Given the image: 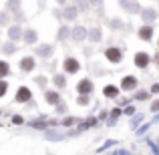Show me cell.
I'll return each instance as SVG.
<instances>
[{
    "mask_svg": "<svg viewBox=\"0 0 159 155\" xmlns=\"http://www.w3.org/2000/svg\"><path fill=\"white\" fill-rule=\"evenodd\" d=\"M30 99H32V93H30L28 87H20V89L16 91V97H14L16 103H26V101H30Z\"/></svg>",
    "mask_w": 159,
    "mask_h": 155,
    "instance_id": "1",
    "label": "cell"
},
{
    "mask_svg": "<svg viewBox=\"0 0 159 155\" xmlns=\"http://www.w3.org/2000/svg\"><path fill=\"white\" fill-rule=\"evenodd\" d=\"M62 69H65L66 73L73 75V73H77V71L81 69V65H79L77 58H70V57H69V58H65V62H62Z\"/></svg>",
    "mask_w": 159,
    "mask_h": 155,
    "instance_id": "2",
    "label": "cell"
},
{
    "mask_svg": "<svg viewBox=\"0 0 159 155\" xmlns=\"http://www.w3.org/2000/svg\"><path fill=\"white\" fill-rule=\"evenodd\" d=\"M119 4H121V6H123L127 12H131V14H137V12H141L139 4H137L135 0H119Z\"/></svg>",
    "mask_w": 159,
    "mask_h": 155,
    "instance_id": "3",
    "label": "cell"
},
{
    "mask_svg": "<svg viewBox=\"0 0 159 155\" xmlns=\"http://www.w3.org/2000/svg\"><path fill=\"white\" fill-rule=\"evenodd\" d=\"M105 57L109 58L111 62H121V58H123V54H121L119 48H115V47H111V48H107L105 51Z\"/></svg>",
    "mask_w": 159,
    "mask_h": 155,
    "instance_id": "4",
    "label": "cell"
},
{
    "mask_svg": "<svg viewBox=\"0 0 159 155\" xmlns=\"http://www.w3.org/2000/svg\"><path fill=\"white\" fill-rule=\"evenodd\" d=\"M77 91H79V95H89L91 91H93V83H91L89 79H83L77 85Z\"/></svg>",
    "mask_w": 159,
    "mask_h": 155,
    "instance_id": "5",
    "label": "cell"
},
{
    "mask_svg": "<svg viewBox=\"0 0 159 155\" xmlns=\"http://www.w3.org/2000/svg\"><path fill=\"white\" fill-rule=\"evenodd\" d=\"M73 39L75 40H85V39H89V30H87L85 26H75L73 28Z\"/></svg>",
    "mask_w": 159,
    "mask_h": 155,
    "instance_id": "6",
    "label": "cell"
},
{
    "mask_svg": "<svg viewBox=\"0 0 159 155\" xmlns=\"http://www.w3.org/2000/svg\"><path fill=\"white\" fill-rule=\"evenodd\" d=\"M135 65L139 66V69H147V65H149V54L147 52H137L135 54Z\"/></svg>",
    "mask_w": 159,
    "mask_h": 155,
    "instance_id": "7",
    "label": "cell"
},
{
    "mask_svg": "<svg viewBox=\"0 0 159 155\" xmlns=\"http://www.w3.org/2000/svg\"><path fill=\"white\" fill-rule=\"evenodd\" d=\"M137 87V79L135 77H125L123 81H121V89L123 91H133Z\"/></svg>",
    "mask_w": 159,
    "mask_h": 155,
    "instance_id": "8",
    "label": "cell"
},
{
    "mask_svg": "<svg viewBox=\"0 0 159 155\" xmlns=\"http://www.w3.org/2000/svg\"><path fill=\"white\" fill-rule=\"evenodd\" d=\"M34 65H36V62H34V58H32V57H24L22 61H20V69H22L24 73H30V71L34 69Z\"/></svg>",
    "mask_w": 159,
    "mask_h": 155,
    "instance_id": "9",
    "label": "cell"
},
{
    "mask_svg": "<svg viewBox=\"0 0 159 155\" xmlns=\"http://www.w3.org/2000/svg\"><path fill=\"white\" fill-rule=\"evenodd\" d=\"M141 18H143L145 22H153V20L157 18V12L153 10V8H143V10H141Z\"/></svg>",
    "mask_w": 159,
    "mask_h": 155,
    "instance_id": "10",
    "label": "cell"
},
{
    "mask_svg": "<svg viewBox=\"0 0 159 155\" xmlns=\"http://www.w3.org/2000/svg\"><path fill=\"white\" fill-rule=\"evenodd\" d=\"M151 36H153V28L149 26V24H143V26L139 28V39H143V40H151Z\"/></svg>",
    "mask_w": 159,
    "mask_h": 155,
    "instance_id": "11",
    "label": "cell"
},
{
    "mask_svg": "<svg viewBox=\"0 0 159 155\" xmlns=\"http://www.w3.org/2000/svg\"><path fill=\"white\" fill-rule=\"evenodd\" d=\"M77 12H79L77 6H65L62 16H65V20H75V18H77Z\"/></svg>",
    "mask_w": 159,
    "mask_h": 155,
    "instance_id": "12",
    "label": "cell"
},
{
    "mask_svg": "<svg viewBox=\"0 0 159 155\" xmlns=\"http://www.w3.org/2000/svg\"><path fill=\"white\" fill-rule=\"evenodd\" d=\"M8 39H10V40H20V39H24L20 26H10V28H8Z\"/></svg>",
    "mask_w": 159,
    "mask_h": 155,
    "instance_id": "13",
    "label": "cell"
},
{
    "mask_svg": "<svg viewBox=\"0 0 159 155\" xmlns=\"http://www.w3.org/2000/svg\"><path fill=\"white\" fill-rule=\"evenodd\" d=\"M44 99H47L48 105H58V101H61L57 91H47V93H44Z\"/></svg>",
    "mask_w": 159,
    "mask_h": 155,
    "instance_id": "14",
    "label": "cell"
},
{
    "mask_svg": "<svg viewBox=\"0 0 159 155\" xmlns=\"http://www.w3.org/2000/svg\"><path fill=\"white\" fill-rule=\"evenodd\" d=\"M36 52H39L40 57H44V58L51 57V54H52V44H40V47L36 48Z\"/></svg>",
    "mask_w": 159,
    "mask_h": 155,
    "instance_id": "15",
    "label": "cell"
},
{
    "mask_svg": "<svg viewBox=\"0 0 159 155\" xmlns=\"http://www.w3.org/2000/svg\"><path fill=\"white\" fill-rule=\"evenodd\" d=\"M24 43H28V44L36 43V30H32V28H28V30L24 32Z\"/></svg>",
    "mask_w": 159,
    "mask_h": 155,
    "instance_id": "16",
    "label": "cell"
},
{
    "mask_svg": "<svg viewBox=\"0 0 159 155\" xmlns=\"http://www.w3.org/2000/svg\"><path fill=\"white\" fill-rule=\"evenodd\" d=\"M89 40L91 43H99V40H101V30H99V28L89 30Z\"/></svg>",
    "mask_w": 159,
    "mask_h": 155,
    "instance_id": "17",
    "label": "cell"
},
{
    "mask_svg": "<svg viewBox=\"0 0 159 155\" xmlns=\"http://www.w3.org/2000/svg\"><path fill=\"white\" fill-rule=\"evenodd\" d=\"M103 93H105V97H117V95H119V89H117V87H105V89H103Z\"/></svg>",
    "mask_w": 159,
    "mask_h": 155,
    "instance_id": "18",
    "label": "cell"
},
{
    "mask_svg": "<svg viewBox=\"0 0 159 155\" xmlns=\"http://www.w3.org/2000/svg\"><path fill=\"white\" fill-rule=\"evenodd\" d=\"M44 137H47V139H51V141H61V139H65L62 135H57V131H52V129H51V131L47 129V133H44Z\"/></svg>",
    "mask_w": 159,
    "mask_h": 155,
    "instance_id": "19",
    "label": "cell"
},
{
    "mask_svg": "<svg viewBox=\"0 0 159 155\" xmlns=\"http://www.w3.org/2000/svg\"><path fill=\"white\" fill-rule=\"evenodd\" d=\"M52 83L58 87V89H62V87L66 85V79H65V75H57V77L52 79Z\"/></svg>",
    "mask_w": 159,
    "mask_h": 155,
    "instance_id": "20",
    "label": "cell"
},
{
    "mask_svg": "<svg viewBox=\"0 0 159 155\" xmlns=\"http://www.w3.org/2000/svg\"><path fill=\"white\" fill-rule=\"evenodd\" d=\"M2 51L6 52V54H12L16 51V47H14V40H8V43H4V47H2Z\"/></svg>",
    "mask_w": 159,
    "mask_h": 155,
    "instance_id": "21",
    "label": "cell"
},
{
    "mask_svg": "<svg viewBox=\"0 0 159 155\" xmlns=\"http://www.w3.org/2000/svg\"><path fill=\"white\" fill-rule=\"evenodd\" d=\"M69 34H70L69 28H66V26H61V28H58V36H57V39H58V40H65Z\"/></svg>",
    "mask_w": 159,
    "mask_h": 155,
    "instance_id": "22",
    "label": "cell"
},
{
    "mask_svg": "<svg viewBox=\"0 0 159 155\" xmlns=\"http://www.w3.org/2000/svg\"><path fill=\"white\" fill-rule=\"evenodd\" d=\"M135 99H137V101H147V99H149V91H137Z\"/></svg>",
    "mask_w": 159,
    "mask_h": 155,
    "instance_id": "23",
    "label": "cell"
},
{
    "mask_svg": "<svg viewBox=\"0 0 159 155\" xmlns=\"http://www.w3.org/2000/svg\"><path fill=\"white\" fill-rule=\"evenodd\" d=\"M30 127H34V129H44V127H47V121H44V119H40V121H32Z\"/></svg>",
    "mask_w": 159,
    "mask_h": 155,
    "instance_id": "24",
    "label": "cell"
},
{
    "mask_svg": "<svg viewBox=\"0 0 159 155\" xmlns=\"http://www.w3.org/2000/svg\"><path fill=\"white\" fill-rule=\"evenodd\" d=\"M89 4H91V2H87V0H77V8H79L81 12H85L87 8H89Z\"/></svg>",
    "mask_w": 159,
    "mask_h": 155,
    "instance_id": "25",
    "label": "cell"
},
{
    "mask_svg": "<svg viewBox=\"0 0 159 155\" xmlns=\"http://www.w3.org/2000/svg\"><path fill=\"white\" fill-rule=\"evenodd\" d=\"M18 6H20V0H10V2L6 4L8 10H18Z\"/></svg>",
    "mask_w": 159,
    "mask_h": 155,
    "instance_id": "26",
    "label": "cell"
},
{
    "mask_svg": "<svg viewBox=\"0 0 159 155\" xmlns=\"http://www.w3.org/2000/svg\"><path fill=\"white\" fill-rule=\"evenodd\" d=\"M109 26H111V28H123V22H121L119 18H113L111 22H109Z\"/></svg>",
    "mask_w": 159,
    "mask_h": 155,
    "instance_id": "27",
    "label": "cell"
},
{
    "mask_svg": "<svg viewBox=\"0 0 159 155\" xmlns=\"http://www.w3.org/2000/svg\"><path fill=\"white\" fill-rule=\"evenodd\" d=\"M77 103H79V105H83V107H87V105H89V97H87V95H79Z\"/></svg>",
    "mask_w": 159,
    "mask_h": 155,
    "instance_id": "28",
    "label": "cell"
},
{
    "mask_svg": "<svg viewBox=\"0 0 159 155\" xmlns=\"http://www.w3.org/2000/svg\"><path fill=\"white\" fill-rule=\"evenodd\" d=\"M143 119H145L143 115H135V117H133V121H131V125H133V127L137 129V125H139V123H141V121H143Z\"/></svg>",
    "mask_w": 159,
    "mask_h": 155,
    "instance_id": "29",
    "label": "cell"
},
{
    "mask_svg": "<svg viewBox=\"0 0 159 155\" xmlns=\"http://www.w3.org/2000/svg\"><path fill=\"white\" fill-rule=\"evenodd\" d=\"M6 89H8V83L2 81V83H0V97H4V95H6Z\"/></svg>",
    "mask_w": 159,
    "mask_h": 155,
    "instance_id": "30",
    "label": "cell"
},
{
    "mask_svg": "<svg viewBox=\"0 0 159 155\" xmlns=\"http://www.w3.org/2000/svg\"><path fill=\"white\" fill-rule=\"evenodd\" d=\"M0 75H2V77L8 75V65H6V62H0Z\"/></svg>",
    "mask_w": 159,
    "mask_h": 155,
    "instance_id": "31",
    "label": "cell"
},
{
    "mask_svg": "<svg viewBox=\"0 0 159 155\" xmlns=\"http://www.w3.org/2000/svg\"><path fill=\"white\" fill-rule=\"evenodd\" d=\"M62 125H65V127H70V125H75V117H66V119H62Z\"/></svg>",
    "mask_w": 159,
    "mask_h": 155,
    "instance_id": "32",
    "label": "cell"
},
{
    "mask_svg": "<svg viewBox=\"0 0 159 155\" xmlns=\"http://www.w3.org/2000/svg\"><path fill=\"white\" fill-rule=\"evenodd\" d=\"M111 145H115V141L109 139V141H105V145H103V147H99V149H97V151H107V149L111 147Z\"/></svg>",
    "mask_w": 159,
    "mask_h": 155,
    "instance_id": "33",
    "label": "cell"
},
{
    "mask_svg": "<svg viewBox=\"0 0 159 155\" xmlns=\"http://www.w3.org/2000/svg\"><path fill=\"white\" fill-rule=\"evenodd\" d=\"M22 117H20V115H14V117H12V123H14V125H20V123H22Z\"/></svg>",
    "mask_w": 159,
    "mask_h": 155,
    "instance_id": "34",
    "label": "cell"
},
{
    "mask_svg": "<svg viewBox=\"0 0 159 155\" xmlns=\"http://www.w3.org/2000/svg\"><path fill=\"white\" fill-rule=\"evenodd\" d=\"M111 155H129V151L127 149H117V151H113Z\"/></svg>",
    "mask_w": 159,
    "mask_h": 155,
    "instance_id": "35",
    "label": "cell"
},
{
    "mask_svg": "<svg viewBox=\"0 0 159 155\" xmlns=\"http://www.w3.org/2000/svg\"><path fill=\"white\" fill-rule=\"evenodd\" d=\"M151 111L153 113H159V101H153L151 103Z\"/></svg>",
    "mask_w": 159,
    "mask_h": 155,
    "instance_id": "36",
    "label": "cell"
},
{
    "mask_svg": "<svg viewBox=\"0 0 159 155\" xmlns=\"http://www.w3.org/2000/svg\"><path fill=\"white\" fill-rule=\"evenodd\" d=\"M125 115H135V109H133V107H127V109H125Z\"/></svg>",
    "mask_w": 159,
    "mask_h": 155,
    "instance_id": "37",
    "label": "cell"
},
{
    "mask_svg": "<svg viewBox=\"0 0 159 155\" xmlns=\"http://www.w3.org/2000/svg\"><path fill=\"white\" fill-rule=\"evenodd\" d=\"M8 22V16H6V12H4L2 16H0V24H6Z\"/></svg>",
    "mask_w": 159,
    "mask_h": 155,
    "instance_id": "38",
    "label": "cell"
},
{
    "mask_svg": "<svg viewBox=\"0 0 159 155\" xmlns=\"http://www.w3.org/2000/svg\"><path fill=\"white\" fill-rule=\"evenodd\" d=\"M151 93H159V83H157V85H153V87H151Z\"/></svg>",
    "mask_w": 159,
    "mask_h": 155,
    "instance_id": "39",
    "label": "cell"
},
{
    "mask_svg": "<svg viewBox=\"0 0 159 155\" xmlns=\"http://www.w3.org/2000/svg\"><path fill=\"white\" fill-rule=\"evenodd\" d=\"M89 2H91V4H93V6H99V4H101V2H103V0H89Z\"/></svg>",
    "mask_w": 159,
    "mask_h": 155,
    "instance_id": "40",
    "label": "cell"
},
{
    "mask_svg": "<svg viewBox=\"0 0 159 155\" xmlns=\"http://www.w3.org/2000/svg\"><path fill=\"white\" fill-rule=\"evenodd\" d=\"M151 123H159V113H157V115H155V119H153Z\"/></svg>",
    "mask_w": 159,
    "mask_h": 155,
    "instance_id": "41",
    "label": "cell"
},
{
    "mask_svg": "<svg viewBox=\"0 0 159 155\" xmlns=\"http://www.w3.org/2000/svg\"><path fill=\"white\" fill-rule=\"evenodd\" d=\"M57 2H58V4H62V6H65V2H66V0H57Z\"/></svg>",
    "mask_w": 159,
    "mask_h": 155,
    "instance_id": "42",
    "label": "cell"
},
{
    "mask_svg": "<svg viewBox=\"0 0 159 155\" xmlns=\"http://www.w3.org/2000/svg\"><path fill=\"white\" fill-rule=\"evenodd\" d=\"M155 62H157V65H159V52L155 54Z\"/></svg>",
    "mask_w": 159,
    "mask_h": 155,
    "instance_id": "43",
    "label": "cell"
}]
</instances>
